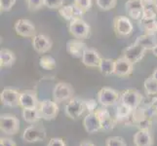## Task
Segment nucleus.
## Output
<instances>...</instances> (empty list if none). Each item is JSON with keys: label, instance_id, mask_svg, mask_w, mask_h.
<instances>
[{"label": "nucleus", "instance_id": "obj_28", "mask_svg": "<svg viewBox=\"0 0 157 146\" xmlns=\"http://www.w3.org/2000/svg\"><path fill=\"white\" fill-rule=\"evenodd\" d=\"M59 14L61 15V17L67 21L68 23L70 21L75 20V5L68 4V5H63L62 8L59 9Z\"/></svg>", "mask_w": 157, "mask_h": 146}, {"label": "nucleus", "instance_id": "obj_15", "mask_svg": "<svg viewBox=\"0 0 157 146\" xmlns=\"http://www.w3.org/2000/svg\"><path fill=\"white\" fill-rule=\"evenodd\" d=\"M134 70V63L129 62L127 58L124 57H120L117 59H115V70L114 75L120 77L125 78L130 76L133 73Z\"/></svg>", "mask_w": 157, "mask_h": 146}, {"label": "nucleus", "instance_id": "obj_39", "mask_svg": "<svg viewBox=\"0 0 157 146\" xmlns=\"http://www.w3.org/2000/svg\"><path fill=\"white\" fill-rule=\"evenodd\" d=\"M143 19H157V14L153 9H144Z\"/></svg>", "mask_w": 157, "mask_h": 146}, {"label": "nucleus", "instance_id": "obj_5", "mask_svg": "<svg viewBox=\"0 0 157 146\" xmlns=\"http://www.w3.org/2000/svg\"><path fill=\"white\" fill-rule=\"evenodd\" d=\"M144 97L140 92L135 89H129L121 93L120 95V102L126 104L127 106L131 107L133 110L137 108L143 103Z\"/></svg>", "mask_w": 157, "mask_h": 146}, {"label": "nucleus", "instance_id": "obj_10", "mask_svg": "<svg viewBox=\"0 0 157 146\" xmlns=\"http://www.w3.org/2000/svg\"><path fill=\"white\" fill-rule=\"evenodd\" d=\"M145 52H147V50L143 46L137 44V43H134V44L124 49L122 52V57L127 58L129 62L135 64L144 58Z\"/></svg>", "mask_w": 157, "mask_h": 146}, {"label": "nucleus", "instance_id": "obj_9", "mask_svg": "<svg viewBox=\"0 0 157 146\" xmlns=\"http://www.w3.org/2000/svg\"><path fill=\"white\" fill-rule=\"evenodd\" d=\"M133 24L129 18L120 16L117 17L113 21V29L119 37H126L129 36L133 32Z\"/></svg>", "mask_w": 157, "mask_h": 146}, {"label": "nucleus", "instance_id": "obj_29", "mask_svg": "<svg viewBox=\"0 0 157 146\" xmlns=\"http://www.w3.org/2000/svg\"><path fill=\"white\" fill-rule=\"evenodd\" d=\"M144 92L148 95H157V81L152 76H149L148 78L144 80Z\"/></svg>", "mask_w": 157, "mask_h": 146}, {"label": "nucleus", "instance_id": "obj_17", "mask_svg": "<svg viewBox=\"0 0 157 146\" xmlns=\"http://www.w3.org/2000/svg\"><path fill=\"white\" fill-rule=\"evenodd\" d=\"M96 113L98 114L100 121H101V127L102 131H110V129H114L116 124L118 123L115 118H112L109 114L105 106L104 107H100L97 108Z\"/></svg>", "mask_w": 157, "mask_h": 146}, {"label": "nucleus", "instance_id": "obj_1", "mask_svg": "<svg viewBox=\"0 0 157 146\" xmlns=\"http://www.w3.org/2000/svg\"><path fill=\"white\" fill-rule=\"evenodd\" d=\"M21 138L24 141L29 143L44 141L46 138V129L41 124H32L24 131Z\"/></svg>", "mask_w": 157, "mask_h": 146}, {"label": "nucleus", "instance_id": "obj_18", "mask_svg": "<svg viewBox=\"0 0 157 146\" xmlns=\"http://www.w3.org/2000/svg\"><path fill=\"white\" fill-rule=\"evenodd\" d=\"M83 126L85 131L89 133H95L101 129V121L98 114L95 112H89L85 116L83 120Z\"/></svg>", "mask_w": 157, "mask_h": 146}, {"label": "nucleus", "instance_id": "obj_24", "mask_svg": "<svg viewBox=\"0 0 157 146\" xmlns=\"http://www.w3.org/2000/svg\"><path fill=\"white\" fill-rule=\"evenodd\" d=\"M16 62L15 54L8 49H1L0 51V66L11 67Z\"/></svg>", "mask_w": 157, "mask_h": 146}, {"label": "nucleus", "instance_id": "obj_33", "mask_svg": "<svg viewBox=\"0 0 157 146\" xmlns=\"http://www.w3.org/2000/svg\"><path fill=\"white\" fill-rule=\"evenodd\" d=\"M26 5L29 11H37L45 6L44 0H26Z\"/></svg>", "mask_w": 157, "mask_h": 146}, {"label": "nucleus", "instance_id": "obj_43", "mask_svg": "<svg viewBox=\"0 0 157 146\" xmlns=\"http://www.w3.org/2000/svg\"><path fill=\"white\" fill-rule=\"evenodd\" d=\"M80 146H95L92 142L88 141V140H84V141H82L80 143Z\"/></svg>", "mask_w": 157, "mask_h": 146}, {"label": "nucleus", "instance_id": "obj_30", "mask_svg": "<svg viewBox=\"0 0 157 146\" xmlns=\"http://www.w3.org/2000/svg\"><path fill=\"white\" fill-rule=\"evenodd\" d=\"M39 66L45 70H54L57 67V62L51 56H42L39 58Z\"/></svg>", "mask_w": 157, "mask_h": 146}, {"label": "nucleus", "instance_id": "obj_13", "mask_svg": "<svg viewBox=\"0 0 157 146\" xmlns=\"http://www.w3.org/2000/svg\"><path fill=\"white\" fill-rule=\"evenodd\" d=\"M0 100L4 106L17 107L20 104V93L14 89L6 88L0 94Z\"/></svg>", "mask_w": 157, "mask_h": 146}, {"label": "nucleus", "instance_id": "obj_2", "mask_svg": "<svg viewBox=\"0 0 157 146\" xmlns=\"http://www.w3.org/2000/svg\"><path fill=\"white\" fill-rule=\"evenodd\" d=\"M68 30L75 39L79 40L88 38L91 33L90 25L82 19L70 21L68 24Z\"/></svg>", "mask_w": 157, "mask_h": 146}, {"label": "nucleus", "instance_id": "obj_42", "mask_svg": "<svg viewBox=\"0 0 157 146\" xmlns=\"http://www.w3.org/2000/svg\"><path fill=\"white\" fill-rule=\"evenodd\" d=\"M144 8V9H153L155 10V3L154 0H143Z\"/></svg>", "mask_w": 157, "mask_h": 146}, {"label": "nucleus", "instance_id": "obj_7", "mask_svg": "<svg viewBox=\"0 0 157 146\" xmlns=\"http://www.w3.org/2000/svg\"><path fill=\"white\" fill-rule=\"evenodd\" d=\"M73 93L74 91L69 84L64 82H59L55 85L53 90L54 101H56L58 103V102H63L68 99H71Z\"/></svg>", "mask_w": 157, "mask_h": 146}, {"label": "nucleus", "instance_id": "obj_23", "mask_svg": "<svg viewBox=\"0 0 157 146\" xmlns=\"http://www.w3.org/2000/svg\"><path fill=\"white\" fill-rule=\"evenodd\" d=\"M135 43L143 46L145 50H152V48L157 44V38L156 35H150V34H142L140 35Z\"/></svg>", "mask_w": 157, "mask_h": 146}, {"label": "nucleus", "instance_id": "obj_45", "mask_svg": "<svg viewBox=\"0 0 157 146\" xmlns=\"http://www.w3.org/2000/svg\"><path fill=\"white\" fill-rule=\"evenodd\" d=\"M151 76H152L157 81V68L154 69V71H153V73H152V75H151Z\"/></svg>", "mask_w": 157, "mask_h": 146}, {"label": "nucleus", "instance_id": "obj_46", "mask_svg": "<svg viewBox=\"0 0 157 146\" xmlns=\"http://www.w3.org/2000/svg\"><path fill=\"white\" fill-rule=\"evenodd\" d=\"M154 3H155V12L157 14V0H154Z\"/></svg>", "mask_w": 157, "mask_h": 146}, {"label": "nucleus", "instance_id": "obj_36", "mask_svg": "<svg viewBox=\"0 0 157 146\" xmlns=\"http://www.w3.org/2000/svg\"><path fill=\"white\" fill-rule=\"evenodd\" d=\"M17 0H0V10L1 12H9L12 10Z\"/></svg>", "mask_w": 157, "mask_h": 146}, {"label": "nucleus", "instance_id": "obj_38", "mask_svg": "<svg viewBox=\"0 0 157 146\" xmlns=\"http://www.w3.org/2000/svg\"><path fill=\"white\" fill-rule=\"evenodd\" d=\"M47 146H67V144L64 142V140L61 137H53L50 139Z\"/></svg>", "mask_w": 157, "mask_h": 146}, {"label": "nucleus", "instance_id": "obj_20", "mask_svg": "<svg viewBox=\"0 0 157 146\" xmlns=\"http://www.w3.org/2000/svg\"><path fill=\"white\" fill-rule=\"evenodd\" d=\"M101 58H101L100 54L96 50L87 48L84 52L82 58H81V62L87 67H99Z\"/></svg>", "mask_w": 157, "mask_h": 146}, {"label": "nucleus", "instance_id": "obj_41", "mask_svg": "<svg viewBox=\"0 0 157 146\" xmlns=\"http://www.w3.org/2000/svg\"><path fill=\"white\" fill-rule=\"evenodd\" d=\"M0 146H17L13 139L8 137H1L0 139Z\"/></svg>", "mask_w": 157, "mask_h": 146}, {"label": "nucleus", "instance_id": "obj_11", "mask_svg": "<svg viewBox=\"0 0 157 146\" xmlns=\"http://www.w3.org/2000/svg\"><path fill=\"white\" fill-rule=\"evenodd\" d=\"M14 29L19 36L21 37H33L36 35V28L31 21L21 19L15 23Z\"/></svg>", "mask_w": 157, "mask_h": 146}, {"label": "nucleus", "instance_id": "obj_16", "mask_svg": "<svg viewBox=\"0 0 157 146\" xmlns=\"http://www.w3.org/2000/svg\"><path fill=\"white\" fill-rule=\"evenodd\" d=\"M125 9L128 16L135 21H140L144 15L143 0H128L125 3Z\"/></svg>", "mask_w": 157, "mask_h": 146}, {"label": "nucleus", "instance_id": "obj_44", "mask_svg": "<svg viewBox=\"0 0 157 146\" xmlns=\"http://www.w3.org/2000/svg\"><path fill=\"white\" fill-rule=\"evenodd\" d=\"M151 52H152V54H153V55L157 58V44L152 48V50H151Z\"/></svg>", "mask_w": 157, "mask_h": 146}, {"label": "nucleus", "instance_id": "obj_21", "mask_svg": "<svg viewBox=\"0 0 157 146\" xmlns=\"http://www.w3.org/2000/svg\"><path fill=\"white\" fill-rule=\"evenodd\" d=\"M133 141L135 146H153V136L148 129H139L134 134Z\"/></svg>", "mask_w": 157, "mask_h": 146}, {"label": "nucleus", "instance_id": "obj_27", "mask_svg": "<svg viewBox=\"0 0 157 146\" xmlns=\"http://www.w3.org/2000/svg\"><path fill=\"white\" fill-rule=\"evenodd\" d=\"M133 111L134 110L131 107H129L126 104L120 102V103L117 105L116 110H115V119L117 120V122L126 120V119H128L130 116H132Z\"/></svg>", "mask_w": 157, "mask_h": 146}, {"label": "nucleus", "instance_id": "obj_12", "mask_svg": "<svg viewBox=\"0 0 157 146\" xmlns=\"http://www.w3.org/2000/svg\"><path fill=\"white\" fill-rule=\"evenodd\" d=\"M39 104L37 99L36 92L31 90L23 91L20 93V104L23 109H29V108H37Z\"/></svg>", "mask_w": 157, "mask_h": 146}, {"label": "nucleus", "instance_id": "obj_22", "mask_svg": "<svg viewBox=\"0 0 157 146\" xmlns=\"http://www.w3.org/2000/svg\"><path fill=\"white\" fill-rule=\"evenodd\" d=\"M139 21V28L145 34L155 35L157 33V20L156 19H140Z\"/></svg>", "mask_w": 157, "mask_h": 146}, {"label": "nucleus", "instance_id": "obj_34", "mask_svg": "<svg viewBox=\"0 0 157 146\" xmlns=\"http://www.w3.org/2000/svg\"><path fill=\"white\" fill-rule=\"evenodd\" d=\"M45 7L53 9V10H59L63 6V0H44Z\"/></svg>", "mask_w": 157, "mask_h": 146}, {"label": "nucleus", "instance_id": "obj_8", "mask_svg": "<svg viewBox=\"0 0 157 146\" xmlns=\"http://www.w3.org/2000/svg\"><path fill=\"white\" fill-rule=\"evenodd\" d=\"M38 110L41 114L42 119L50 121L55 119L59 114V106L56 101L50 99H44L38 104Z\"/></svg>", "mask_w": 157, "mask_h": 146}, {"label": "nucleus", "instance_id": "obj_40", "mask_svg": "<svg viewBox=\"0 0 157 146\" xmlns=\"http://www.w3.org/2000/svg\"><path fill=\"white\" fill-rule=\"evenodd\" d=\"M85 104H86V109L89 112H95L97 109V102L95 99H87L85 100Z\"/></svg>", "mask_w": 157, "mask_h": 146}, {"label": "nucleus", "instance_id": "obj_35", "mask_svg": "<svg viewBox=\"0 0 157 146\" xmlns=\"http://www.w3.org/2000/svg\"><path fill=\"white\" fill-rule=\"evenodd\" d=\"M73 3L86 13L92 7V0H74Z\"/></svg>", "mask_w": 157, "mask_h": 146}, {"label": "nucleus", "instance_id": "obj_26", "mask_svg": "<svg viewBox=\"0 0 157 146\" xmlns=\"http://www.w3.org/2000/svg\"><path fill=\"white\" fill-rule=\"evenodd\" d=\"M23 118L29 124H36L40 119H42L38 108H29V109H23Z\"/></svg>", "mask_w": 157, "mask_h": 146}, {"label": "nucleus", "instance_id": "obj_32", "mask_svg": "<svg viewBox=\"0 0 157 146\" xmlns=\"http://www.w3.org/2000/svg\"><path fill=\"white\" fill-rule=\"evenodd\" d=\"M105 146H127V143L121 137H109L105 140Z\"/></svg>", "mask_w": 157, "mask_h": 146}, {"label": "nucleus", "instance_id": "obj_3", "mask_svg": "<svg viewBox=\"0 0 157 146\" xmlns=\"http://www.w3.org/2000/svg\"><path fill=\"white\" fill-rule=\"evenodd\" d=\"M120 95L118 92L111 88H102L99 91L97 95V100L99 103L105 107L115 105L120 100Z\"/></svg>", "mask_w": 157, "mask_h": 146}, {"label": "nucleus", "instance_id": "obj_4", "mask_svg": "<svg viewBox=\"0 0 157 146\" xmlns=\"http://www.w3.org/2000/svg\"><path fill=\"white\" fill-rule=\"evenodd\" d=\"M0 129L1 132L13 136L20 131V120L12 114H2L0 116Z\"/></svg>", "mask_w": 157, "mask_h": 146}, {"label": "nucleus", "instance_id": "obj_37", "mask_svg": "<svg viewBox=\"0 0 157 146\" xmlns=\"http://www.w3.org/2000/svg\"><path fill=\"white\" fill-rule=\"evenodd\" d=\"M135 126L139 129H148V131H150L151 126H152V121H151V119L144 118L142 121L138 122Z\"/></svg>", "mask_w": 157, "mask_h": 146}, {"label": "nucleus", "instance_id": "obj_31", "mask_svg": "<svg viewBox=\"0 0 157 146\" xmlns=\"http://www.w3.org/2000/svg\"><path fill=\"white\" fill-rule=\"evenodd\" d=\"M97 6L102 11H109L117 4V0H96Z\"/></svg>", "mask_w": 157, "mask_h": 146}, {"label": "nucleus", "instance_id": "obj_6", "mask_svg": "<svg viewBox=\"0 0 157 146\" xmlns=\"http://www.w3.org/2000/svg\"><path fill=\"white\" fill-rule=\"evenodd\" d=\"M86 110V104L85 100L81 99L79 97H72L69 99L67 104L66 105V114L68 118L75 120V119L79 118L83 114V112Z\"/></svg>", "mask_w": 157, "mask_h": 146}, {"label": "nucleus", "instance_id": "obj_14", "mask_svg": "<svg viewBox=\"0 0 157 146\" xmlns=\"http://www.w3.org/2000/svg\"><path fill=\"white\" fill-rule=\"evenodd\" d=\"M31 43L34 51L38 54H46L51 50L53 45V42L50 39V37L44 34H36L35 36L32 37Z\"/></svg>", "mask_w": 157, "mask_h": 146}, {"label": "nucleus", "instance_id": "obj_25", "mask_svg": "<svg viewBox=\"0 0 157 146\" xmlns=\"http://www.w3.org/2000/svg\"><path fill=\"white\" fill-rule=\"evenodd\" d=\"M98 68L102 75H105V76H110V75L114 74L115 61L111 58H101V62Z\"/></svg>", "mask_w": 157, "mask_h": 146}, {"label": "nucleus", "instance_id": "obj_19", "mask_svg": "<svg viewBox=\"0 0 157 146\" xmlns=\"http://www.w3.org/2000/svg\"><path fill=\"white\" fill-rule=\"evenodd\" d=\"M86 43L79 39H72L67 43V51L72 58H81L87 49Z\"/></svg>", "mask_w": 157, "mask_h": 146}]
</instances>
